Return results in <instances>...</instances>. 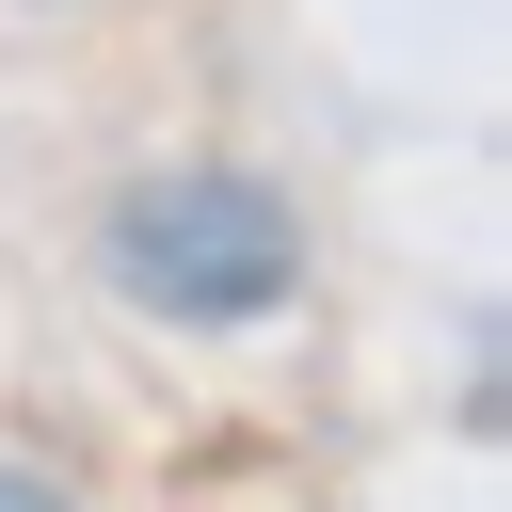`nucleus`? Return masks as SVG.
Listing matches in <instances>:
<instances>
[{
	"instance_id": "f257e3e1",
	"label": "nucleus",
	"mask_w": 512,
	"mask_h": 512,
	"mask_svg": "<svg viewBox=\"0 0 512 512\" xmlns=\"http://www.w3.org/2000/svg\"><path fill=\"white\" fill-rule=\"evenodd\" d=\"M96 272L176 336H256L304 304V208L256 160H144L96 208Z\"/></svg>"
},
{
	"instance_id": "f03ea898",
	"label": "nucleus",
	"mask_w": 512,
	"mask_h": 512,
	"mask_svg": "<svg viewBox=\"0 0 512 512\" xmlns=\"http://www.w3.org/2000/svg\"><path fill=\"white\" fill-rule=\"evenodd\" d=\"M0 512H80V496H32V480H0Z\"/></svg>"
}]
</instances>
